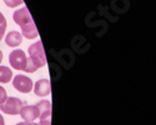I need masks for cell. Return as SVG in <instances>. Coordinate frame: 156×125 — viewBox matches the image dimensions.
Returning a JSON list of instances; mask_svg holds the SVG:
<instances>
[{"instance_id":"6da1fadb","label":"cell","mask_w":156,"mask_h":125,"mask_svg":"<svg viewBox=\"0 0 156 125\" xmlns=\"http://www.w3.org/2000/svg\"><path fill=\"white\" fill-rule=\"evenodd\" d=\"M12 19H14V21L21 28V35L23 36H25L27 39H30V40L37 38L36 25H35L30 12H29V9L27 6L16 10L14 14H12Z\"/></svg>"},{"instance_id":"7a4b0ae2","label":"cell","mask_w":156,"mask_h":125,"mask_svg":"<svg viewBox=\"0 0 156 125\" xmlns=\"http://www.w3.org/2000/svg\"><path fill=\"white\" fill-rule=\"evenodd\" d=\"M29 58L27 60V66H25L24 71L27 73H35L37 69L41 66H45L46 64V56L43 48V43L37 40L35 44L29 46Z\"/></svg>"},{"instance_id":"3957f363","label":"cell","mask_w":156,"mask_h":125,"mask_svg":"<svg viewBox=\"0 0 156 125\" xmlns=\"http://www.w3.org/2000/svg\"><path fill=\"white\" fill-rule=\"evenodd\" d=\"M23 106H24V103L19 98L11 96V98H6L4 102L0 104V110L8 115H19Z\"/></svg>"},{"instance_id":"277c9868","label":"cell","mask_w":156,"mask_h":125,"mask_svg":"<svg viewBox=\"0 0 156 125\" xmlns=\"http://www.w3.org/2000/svg\"><path fill=\"white\" fill-rule=\"evenodd\" d=\"M27 60H28V58H27V55H25L24 50H21V49L12 50V52L10 53V55H9L10 65L16 70H24L25 66H27Z\"/></svg>"},{"instance_id":"5b68a950","label":"cell","mask_w":156,"mask_h":125,"mask_svg":"<svg viewBox=\"0 0 156 125\" xmlns=\"http://www.w3.org/2000/svg\"><path fill=\"white\" fill-rule=\"evenodd\" d=\"M39 109V118L40 124L39 125H50L51 123V103L49 100H40L36 104Z\"/></svg>"},{"instance_id":"8992f818","label":"cell","mask_w":156,"mask_h":125,"mask_svg":"<svg viewBox=\"0 0 156 125\" xmlns=\"http://www.w3.org/2000/svg\"><path fill=\"white\" fill-rule=\"evenodd\" d=\"M12 86L20 93H30L33 90V80L29 77H24L21 74H18L14 77V80H12Z\"/></svg>"},{"instance_id":"52a82bcc","label":"cell","mask_w":156,"mask_h":125,"mask_svg":"<svg viewBox=\"0 0 156 125\" xmlns=\"http://www.w3.org/2000/svg\"><path fill=\"white\" fill-rule=\"evenodd\" d=\"M51 86H50V81L49 79H40L37 80L34 85V93L36 94V96H48L50 94Z\"/></svg>"},{"instance_id":"ba28073f","label":"cell","mask_w":156,"mask_h":125,"mask_svg":"<svg viewBox=\"0 0 156 125\" xmlns=\"http://www.w3.org/2000/svg\"><path fill=\"white\" fill-rule=\"evenodd\" d=\"M20 116L24 119V121H34L35 119L39 118V109L36 105H28V106H23L20 111Z\"/></svg>"},{"instance_id":"9c48e42d","label":"cell","mask_w":156,"mask_h":125,"mask_svg":"<svg viewBox=\"0 0 156 125\" xmlns=\"http://www.w3.org/2000/svg\"><path fill=\"white\" fill-rule=\"evenodd\" d=\"M23 41V35L18 31H10L6 36H5V43L8 46H11V48H15V46H19Z\"/></svg>"},{"instance_id":"30bf717a","label":"cell","mask_w":156,"mask_h":125,"mask_svg":"<svg viewBox=\"0 0 156 125\" xmlns=\"http://www.w3.org/2000/svg\"><path fill=\"white\" fill-rule=\"evenodd\" d=\"M12 78V71L8 66H0V83H9Z\"/></svg>"},{"instance_id":"8fae6325","label":"cell","mask_w":156,"mask_h":125,"mask_svg":"<svg viewBox=\"0 0 156 125\" xmlns=\"http://www.w3.org/2000/svg\"><path fill=\"white\" fill-rule=\"evenodd\" d=\"M4 2H5L6 6H9V8H15V6L23 4V0H4Z\"/></svg>"},{"instance_id":"7c38bea8","label":"cell","mask_w":156,"mask_h":125,"mask_svg":"<svg viewBox=\"0 0 156 125\" xmlns=\"http://www.w3.org/2000/svg\"><path fill=\"white\" fill-rule=\"evenodd\" d=\"M6 98H8V96H6V90L4 89L3 86H0V104H2Z\"/></svg>"},{"instance_id":"4fadbf2b","label":"cell","mask_w":156,"mask_h":125,"mask_svg":"<svg viewBox=\"0 0 156 125\" xmlns=\"http://www.w3.org/2000/svg\"><path fill=\"white\" fill-rule=\"evenodd\" d=\"M5 30H6V24H3V25H0V41L3 40Z\"/></svg>"},{"instance_id":"5bb4252c","label":"cell","mask_w":156,"mask_h":125,"mask_svg":"<svg viewBox=\"0 0 156 125\" xmlns=\"http://www.w3.org/2000/svg\"><path fill=\"white\" fill-rule=\"evenodd\" d=\"M16 125H39V124H35V123H29V121H23V123H18Z\"/></svg>"},{"instance_id":"9a60e30c","label":"cell","mask_w":156,"mask_h":125,"mask_svg":"<svg viewBox=\"0 0 156 125\" xmlns=\"http://www.w3.org/2000/svg\"><path fill=\"white\" fill-rule=\"evenodd\" d=\"M3 24H6V19L4 18V15L0 12V25H3Z\"/></svg>"},{"instance_id":"2e32d148","label":"cell","mask_w":156,"mask_h":125,"mask_svg":"<svg viewBox=\"0 0 156 125\" xmlns=\"http://www.w3.org/2000/svg\"><path fill=\"white\" fill-rule=\"evenodd\" d=\"M0 125H5V121H4V118L2 116V114H0Z\"/></svg>"},{"instance_id":"e0dca14e","label":"cell","mask_w":156,"mask_h":125,"mask_svg":"<svg viewBox=\"0 0 156 125\" xmlns=\"http://www.w3.org/2000/svg\"><path fill=\"white\" fill-rule=\"evenodd\" d=\"M2 61H3V52L0 50V62H2Z\"/></svg>"}]
</instances>
